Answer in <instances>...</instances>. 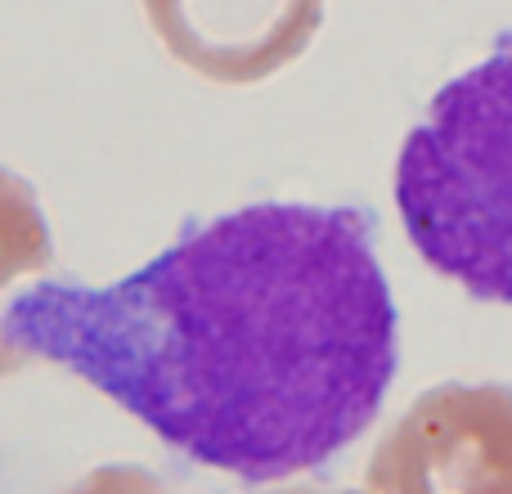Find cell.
Masks as SVG:
<instances>
[{
	"instance_id": "6",
	"label": "cell",
	"mask_w": 512,
	"mask_h": 494,
	"mask_svg": "<svg viewBox=\"0 0 512 494\" xmlns=\"http://www.w3.org/2000/svg\"><path fill=\"white\" fill-rule=\"evenodd\" d=\"M274 494H337V490H274Z\"/></svg>"
},
{
	"instance_id": "2",
	"label": "cell",
	"mask_w": 512,
	"mask_h": 494,
	"mask_svg": "<svg viewBox=\"0 0 512 494\" xmlns=\"http://www.w3.org/2000/svg\"><path fill=\"white\" fill-rule=\"evenodd\" d=\"M396 207L436 274L512 306V36L432 95L400 144Z\"/></svg>"
},
{
	"instance_id": "1",
	"label": "cell",
	"mask_w": 512,
	"mask_h": 494,
	"mask_svg": "<svg viewBox=\"0 0 512 494\" xmlns=\"http://www.w3.org/2000/svg\"><path fill=\"white\" fill-rule=\"evenodd\" d=\"M0 333L239 481L315 472L373 427L400 369V310L364 207L248 203L126 279H45Z\"/></svg>"
},
{
	"instance_id": "3",
	"label": "cell",
	"mask_w": 512,
	"mask_h": 494,
	"mask_svg": "<svg viewBox=\"0 0 512 494\" xmlns=\"http://www.w3.org/2000/svg\"><path fill=\"white\" fill-rule=\"evenodd\" d=\"M162 50L212 86H256L297 59L319 0H140Z\"/></svg>"
},
{
	"instance_id": "5",
	"label": "cell",
	"mask_w": 512,
	"mask_h": 494,
	"mask_svg": "<svg viewBox=\"0 0 512 494\" xmlns=\"http://www.w3.org/2000/svg\"><path fill=\"white\" fill-rule=\"evenodd\" d=\"M68 494H176L162 477H153L140 463H104L86 472Z\"/></svg>"
},
{
	"instance_id": "4",
	"label": "cell",
	"mask_w": 512,
	"mask_h": 494,
	"mask_svg": "<svg viewBox=\"0 0 512 494\" xmlns=\"http://www.w3.org/2000/svg\"><path fill=\"white\" fill-rule=\"evenodd\" d=\"M50 265H54V234H50V216L41 207V194H36L32 180L0 167V297L18 279L45 274ZM27 364L32 360L18 346H9V337L0 333V378H14Z\"/></svg>"
}]
</instances>
